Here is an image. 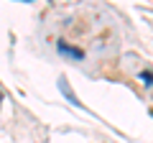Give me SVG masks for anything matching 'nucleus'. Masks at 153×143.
Here are the masks:
<instances>
[{
	"instance_id": "4",
	"label": "nucleus",
	"mask_w": 153,
	"mask_h": 143,
	"mask_svg": "<svg viewBox=\"0 0 153 143\" xmlns=\"http://www.w3.org/2000/svg\"><path fill=\"white\" fill-rule=\"evenodd\" d=\"M21 3H33V0H21Z\"/></svg>"
},
{
	"instance_id": "1",
	"label": "nucleus",
	"mask_w": 153,
	"mask_h": 143,
	"mask_svg": "<svg viewBox=\"0 0 153 143\" xmlns=\"http://www.w3.org/2000/svg\"><path fill=\"white\" fill-rule=\"evenodd\" d=\"M56 49H59L61 56H69V59H76V61H82V59H84V51H82V49H76V46H69L66 41H59V44H56Z\"/></svg>"
},
{
	"instance_id": "2",
	"label": "nucleus",
	"mask_w": 153,
	"mask_h": 143,
	"mask_svg": "<svg viewBox=\"0 0 153 143\" xmlns=\"http://www.w3.org/2000/svg\"><path fill=\"white\" fill-rule=\"evenodd\" d=\"M59 89H61V95H64V97L69 100L71 105H76V107H82V110H84V105L79 102V97H76V95L69 89V84H66V79H64V77H59Z\"/></svg>"
},
{
	"instance_id": "3",
	"label": "nucleus",
	"mask_w": 153,
	"mask_h": 143,
	"mask_svg": "<svg viewBox=\"0 0 153 143\" xmlns=\"http://www.w3.org/2000/svg\"><path fill=\"white\" fill-rule=\"evenodd\" d=\"M140 79L148 84V87H151V84H153V72H148V69H146V72H140Z\"/></svg>"
}]
</instances>
